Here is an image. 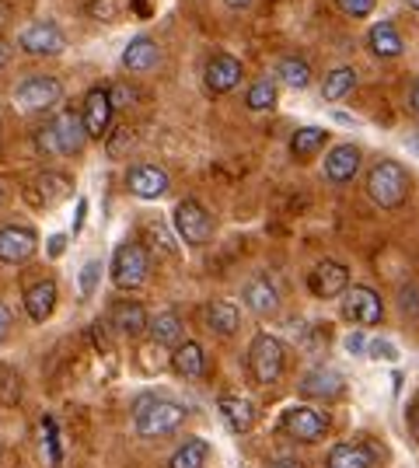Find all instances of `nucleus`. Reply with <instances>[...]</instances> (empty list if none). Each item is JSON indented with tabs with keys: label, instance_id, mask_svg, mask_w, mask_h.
I'll return each instance as SVG.
<instances>
[{
	"label": "nucleus",
	"instance_id": "7",
	"mask_svg": "<svg viewBox=\"0 0 419 468\" xmlns=\"http://www.w3.org/2000/svg\"><path fill=\"white\" fill-rule=\"evenodd\" d=\"M63 98V84L57 78H46V74H36V78H25L15 88V101H18L25 112H39V109H53Z\"/></svg>",
	"mask_w": 419,
	"mask_h": 468
},
{
	"label": "nucleus",
	"instance_id": "14",
	"mask_svg": "<svg viewBox=\"0 0 419 468\" xmlns=\"http://www.w3.org/2000/svg\"><path fill=\"white\" fill-rule=\"evenodd\" d=\"M53 133H57V147H60L63 157L80 154L84 144L91 140L88 126H84V116H78V112H60L53 119Z\"/></svg>",
	"mask_w": 419,
	"mask_h": 468
},
{
	"label": "nucleus",
	"instance_id": "27",
	"mask_svg": "<svg viewBox=\"0 0 419 468\" xmlns=\"http://www.w3.org/2000/svg\"><path fill=\"white\" fill-rule=\"evenodd\" d=\"M325 130L321 126H300L298 133L290 137V154L298 157V161H308V157H315L325 147Z\"/></svg>",
	"mask_w": 419,
	"mask_h": 468
},
{
	"label": "nucleus",
	"instance_id": "19",
	"mask_svg": "<svg viewBox=\"0 0 419 468\" xmlns=\"http://www.w3.org/2000/svg\"><path fill=\"white\" fill-rule=\"evenodd\" d=\"M57 308V283L53 280H39L25 291V312L32 322H46Z\"/></svg>",
	"mask_w": 419,
	"mask_h": 468
},
{
	"label": "nucleus",
	"instance_id": "34",
	"mask_svg": "<svg viewBox=\"0 0 419 468\" xmlns=\"http://www.w3.org/2000/svg\"><path fill=\"white\" fill-rule=\"evenodd\" d=\"M21 399V378L15 367L0 364V406H15Z\"/></svg>",
	"mask_w": 419,
	"mask_h": 468
},
{
	"label": "nucleus",
	"instance_id": "9",
	"mask_svg": "<svg viewBox=\"0 0 419 468\" xmlns=\"http://www.w3.org/2000/svg\"><path fill=\"white\" fill-rule=\"evenodd\" d=\"M36 252H39V234L32 231V228H18V224L0 228V262L21 266Z\"/></svg>",
	"mask_w": 419,
	"mask_h": 468
},
{
	"label": "nucleus",
	"instance_id": "48",
	"mask_svg": "<svg viewBox=\"0 0 419 468\" xmlns=\"http://www.w3.org/2000/svg\"><path fill=\"white\" fill-rule=\"evenodd\" d=\"M224 4H227V7H235V11H245L252 0H224Z\"/></svg>",
	"mask_w": 419,
	"mask_h": 468
},
{
	"label": "nucleus",
	"instance_id": "42",
	"mask_svg": "<svg viewBox=\"0 0 419 468\" xmlns=\"http://www.w3.org/2000/svg\"><path fill=\"white\" fill-rule=\"evenodd\" d=\"M405 420H409V430H413V437L419 441V402H413V406H409V416H405Z\"/></svg>",
	"mask_w": 419,
	"mask_h": 468
},
{
	"label": "nucleus",
	"instance_id": "6",
	"mask_svg": "<svg viewBox=\"0 0 419 468\" xmlns=\"http://www.w3.org/2000/svg\"><path fill=\"white\" fill-rule=\"evenodd\" d=\"M175 231L185 245H206L214 238V217L196 199H182L175 207Z\"/></svg>",
	"mask_w": 419,
	"mask_h": 468
},
{
	"label": "nucleus",
	"instance_id": "50",
	"mask_svg": "<svg viewBox=\"0 0 419 468\" xmlns=\"http://www.w3.org/2000/svg\"><path fill=\"white\" fill-rule=\"evenodd\" d=\"M409 7H413V11H419V0H409Z\"/></svg>",
	"mask_w": 419,
	"mask_h": 468
},
{
	"label": "nucleus",
	"instance_id": "35",
	"mask_svg": "<svg viewBox=\"0 0 419 468\" xmlns=\"http://www.w3.org/2000/svg\"><path fill=\"white\" fill-rule=\"evenodd\" d=\"M336 4H340L342 15H350V18H367L378 0H336Z\"/></svg>",
	"mask_w": 419,
	"mask_h": 468
},
{
	"label": "nucleus",
	"instance_id": "13",
	"mask_svg": "<svg viewBox=\"0 0 419 468\" xmlns=\"http://www.w3.org/2000/svg\"><path fill=\"white\" fill-rule=\"evenodd\" d=\"M126 186H130V193L140 196V199H161V196L168 193L172 178H168V172L158 168V165H133L130 176H126Z\"/></svg>",
	"mask_w": 419,
	"mask_h": 468
},
{
	"label": "nucleus",
	"instance_id": "38",
	"mask_svg": "<svg viewBox=\"0 0 419 468\" xmlns=\"http://www.w3.org/2000/svg\"><path fill=\"white\" fill-rule=\"evenodd\" d=\"M126 147H133V133L130 130H116L112 137H109V154L112 157H122Z\"/></svg>",
	"mask_w": 419,
	"mask_h": 468
},
{
	"label": "nucleus",
	"instance_id": "49",
	"mask_svg": "<svg viewBox=\"0 0 419 468\" xmlns=\"http://www.w3.org/2000/svg\"><path fill=\"white\" fill-rule=\"evenodd\" d=\"M413 109H416V116H419V80H416V88H413Z\"/></svg>",
	"mask_w": 419,
	"mask_h": 468
},
{
	"label": "nucleus",
	"instance_id": "16",
	"mask_svg": "<svg viewBox=\"0 0 419 468\" xmlns=\"http://www.w3.org/2000/svg\"><path fill=\"white\" fill-rule=\"evenodd\" d=\"M241 301H245V308L252 314L269 318V314H277V308H279V291L273 287L269 276H252V280L245 283V291H241Z\"/></svg>",
	"mask_w": 419,
	"mask_h": 468
},
{
	"label": "nucleus",
	"instance_id": "11",
	"mask_svg": "<svg viewBox=\"0 0 419 468\" xmlns=\"http://www.w3.org/2000/svg\"><path fill=\"white\" fill-rule=\"evenodd\" d=\"M308 287H311L315 297H325V301H329V297H340V293L350 291V270H346L342 262L325 259V262H319V266L311 270Z\"/></svg>",
	"mask_w": 419,
	"mask_h": 468
},
{
	"label": "nucleus",
	"instance_id": "20",
	"mask_svg": "<svg viewBox=\"0 0 419 468\" xmlns=\"http://www.w3.org/2000/svg\"><path fill=\"white\" fill-rule=\"evenodd\" d=\"M220 416H224V423L231 433H248L252 423H256V410H252V402L248 399H238V395H224L217 402Z\"/></svg>",
	"mask_w": 419,
	"mask_h": 468
},
{
	"label": "nucleus",
	"instance_id": "10",
	"mask_svg": "<svg viewBox=\"0 0 419 468\" xmlns=\"http://www.w3.org/2000/svg\"><path fill=\"white\" fill-rule=\"evenodd\" d=\"M342 314L353 322V325H378L384 304L371 287H350L342 297Z\"/></svg>",
	"mask_w": 419,
	"mask_h": 468
},
{
	"label": "nucleus",
	"instance_id": "24",
	"mask_svg": "<svg viewBox=\"0 0 419 468\" xmlns=\"http://www.w3.org/2000/svg\"><path fill=\"white\" fill-rule=\"evenodd\" d=\"M367 46H371V53H374V57H384V59L402 57V36L395 32V25H392V21L374 25V28H371V36H367Z\"/></svg>",
	"mask_w": 419,
	"mask_h": 468
},
{
	"label": "nucleus",
	"instance_id": "21",
	"mask_svg": "<svg viewBox=\"0 0 419 468\" xmlns=\"http://www.w3.org/2000/svg\"><path fill=\"white\" fill-rule=\"evenodd\" d=\"M161 59V49L154 39H133L126 46V53H122V67L130 70V74H147V70H154Z\"/></svg>",
	"mask_w": 419,
	"mask_h": 468
},
{
	"label": "nucleus",
	"instance_id": "5",
	"mask_svg": "<svg viewBox=\"0 0 419 468\" xmlns=\"http://www.w3.org/2000/svg\"><path fill=\"white\" fill-rule=\"evenodd\" d=\"M279 427H283L287 437H294V441L315 444V441H321V437L329 433V416L319 410H311V406H290V410L283 412Z\"/></svg>",
	"mask_w": 419,
	"mask_h": 468
},
{
	"label": "nucleus",
	"instance_id": "36",
	"mask_svg": "<svg viewBox=\"0 0 419 468\" xmlns=\"http://www.w3.org/2000/svg\"><path fill=\"white\" fill-rule=\"evenodd\" d=\"M36 147H39V154H60V147H57V133H53V122L49 126H42L39 133H36Z\"/></svg>",
	"mask_w": 419,
	"mask_h": 468
},
{
	"label": "nucleus",
	"instance_id": "4",
	"mask_svg": "<svg viewBox=\"0 0 419 468\" xmlns=\"http://www.w3.org/2000/svg\"><path fill=\"white\" fill-rule=\"evenodd\" d=\"M151 273V259H147V249L137 245V241H122L116 255H112V280L120 291H137L140 283Z\"/></svg>",
	"mask_w": 419,
	"mask_h": 468
},
{
	"label": "nucleus",
	"instance_id": "22",
	"mask_svg": "<svg viewBox=\"0 0 419 468\" xmlns=\"http://www.w3.org/2000/svg\"><path fill=\"white\" fill-rule=\"evenodd\" d=\"M112 325H116L120 335H130V339H133V335L151 329V318H147L143 304H137V301H120V304L112 308Z\"/></svg>",
	"mask_w": 419,
	"mask_h": 468
},
{
	"label": "nucleus",
	"instance_id": "1",
	"mask_svg": "<svg viewBox=\"0 0 419 468\" xmlns=\"http://www.w3.org/2000/svg\"><path fill=\"white\" fill-rule=\"evenodd\" d=\"M185 423V406L172 402V399H140L133 410V427L140 437H168Z\"/></svg>",
	"mask_w": 419,
	"mask_h": 468
},
{
	"label": "nucleus",
	"instance_id": "40",
	"mask_svg": "<svg viewBox=\"0 0 419 468\" xmlns=\"http://www.w3.org/2000/svg\"><path fill=\"white\" fill-rule=\"evenodd\" d=\"M88 11H91V18H112L116 7H112V0H95Z\"/></svg>",
	"mask_w": 419,
	"mask_h": 468
},
{
	"label": "nucleus",
	"instance_id": "23",
	"mask_svg": "<svg viewBox=\"0 0 419 468\" xmlns=\"http://www.w3.org/2000/svg\"><path fill=\"white\" fill-rule=\"evenodd\" d=\"M172 371L179 378H200L206 371V353H203L200 343H193V339L179 343L175 353H172Z\"/></svg>",
	"mask_w": 419,
	"mask_h": 468
},
{
	"label": "nucleus",
	"instance_id": "31",
	"mask_svg": "<svg viewBox=\"0 0 419 468\" xmlns=\"http://www.w3.org/2000/svg\"><path fill=\"white\" fill-rule=\"evenodd\" d=\"M206 458H210V444H206L203 437H193V441H185V444L172 454L168 468H203Z\"/></svg>",
	"mask_w": 419,
	"mask_h": 468
},
{
	"label": "nucleus",
	"instance_id": "44",
	"mask_svg": "<svg viewBox=\"0 0 419 468\" xmlns=\"http://www.w3.org/2000/svg\"><path fill=\"white\" fill-rule=\"evenodd\" d=\"M363 346H367V343H363V335H360V332H353V335L346 339V350L350 353H363Z\"/></svg>",
	"mask_w": 419,
	"mask_h": 468
},
{
	"label": "nucleus",
	"instance_id": "52",
	"mask_svg": "<svg viewBox=\"0 0 419 468\" xmlns=\"http://www.w3.org/2000/svg\"><path fill=\"white\" fill-rule=\"evenodd\" d=\"M0 199H4V189H0Z\"/></svg>",
	"mask_w": 419,
	"mask_h": 468
},
{
	"label": "nucleus",
	"instance_id": "3",
	"mask_svg": "<svg viewBox=\"0 0 419 468\" xmlns=\"http://www.w3.org/2000/svg\"><path fill=\"white\" fill-rule=\"evenodd\" d=\"M283 360H287V353H283V343H279L277 335L259 332V335L252 339V346H248V371H252V378H256L259 385L279 381Z\"/></svg>",
	"mask_w": 419,
	"mask_h": 468
},
{
	"label": "nucleus",
	"instance_id": "47",
	"mask_svg": "<svg viewBox=\"0 0 419 468\" xmlns=\"http://www.w3.org/2000/svg\"><path fill=\"white\" fill-rule=\"evenodd\" d=\"M273 468H304V465H300L298 458H279V462Z\"/></svg>",
	"mask_w": 419,
	"mask_h": 468
},
{
	"label": "nucleus",
	"instance_id": "12",
	"mask_svg": "<svg viewBox=\"0 0 419 468\" xmlns=\"http://www.w3.org/2000/svg\"><path fill=\"white\" fill-rule=\"evenodd\" d=\"M112 112H116L112 95H109L105 88H91L88 98H84V109H80L88 133H91V137H105V133H109V126H112Z\"/></svg>",
	"mask_w": 419,
	"mask_h": 468
},
{
	"label": "nucleus",
	"instance_id": "8",
	"mask_svg": "<svg viewBox=\"0 0 419 468\" xmlns=\"http://www.w3.org/2000/svg\"><path fill=\"white\" fill-rule=\"evenodd\" d=\"M18 46L25 53H32V57H57V53L67 49V39H63V32L57 25H49V21H32V25L21 28Z\"/></svg>",
	"mask_w": 419,
	"mask_h": 468
},
{
	"label": "nucleus",
	"instance_id": "17",
	"mask_svg": "<svg viewBox=\"0 0 419 468\" xmlns=\"http://www.w3.org/2000/svg\"><path fill=\"white\" fill-rule=\"evenodd\" d=\"M357 172H360V147L340 144V147L329 151V157H325V178H329V182H336V186L353 182Z\"/></svg>",
	"mask_w": 419,
	"mask_h": 468
},
{
	"label": "nucleus",
	"instance_id": "39",
	"mask_svg": "<svg viewBox=\"0 0 419 468\" xmlns=\"http://www.w3.org/2000/svg\"><path fill=\"white\" fill-rule=\"evenodd\" d=\"M109 95H112V105H116V109H130V105L137 101V91H133L130 84H116Z\"/></svg>",
	"mask_w": 419,
	"mask_h": 468
},
{
	"label": "nucleus",
	"instance_id": "25",
	"mask_svg": "<svg viewBox=\"0 0 419 468\" xmlns=\"http://www.w3.org/2000/svg\"><path fill=\"white\" fill-rule=\"evenodd\" d=\"M70 193H74V186H70V178L60 176V172H46V176L36 178V203H39V207H53V203L67 199Z\"/></svg>",
	"mask_w": 419,
	"mask_h": 468
},
{
	"label": "nucleus",
	"instance_id": "45",
	"mask_svg": "<svg viewBox=\"0 0 419 468\" xmlns=\"http://www.w3.org/2000/svg\"><path fill=\"white\" fill-rule=\"evenodd\" d=\"M11 57H15V53H11V42L0 39V70H4L7 63H11Z\"/></svg>",
	"mask_w": 419,
	"mask_h": 468
},
{
	"label": "nucleus",
	"instance_id": "26",
	"mask_svg": "<svg viewBox=\"0 0 419 468\" xmlns=\"http://www.w3.org/2000/svg\"><path fill=\"white\" fill-rule=\"evenodd\" d=\"M329 468H371L374 465V454L367 444H336L329 451Z\"/></svg>",
	"mask_w": 419,
	"mask_h": 468
},
{
	"label": "nucleus",
	"instance_id": "15",
	"mask_svg": "<svg viewBox=\"0 0 419 468\" xmlns=\"http://www.w3.org/2000/svg\"><path fill=\"white\" fill-rule=\"evenodd\" d=\"M203 80H206V88H210L214 95L235 91V88L241 84V59L231 57V53H220V57H214L210 63H206Z\"/></svg>",
	"mask_w": 419,
	"mask_h": 468
},
{
	"label": "nucleus",
	"instance_id": "32",
	"mask_svg": "<svg viewBox=\"0 0 419 468\" xmlns=\"http://www.w3.org/2000/svg\"><path fill=\"white\" fill-rule=\"evenodd\" d=\"M151 335L158 346H179L182 343V318L175 312H161L151 322Z\"/></svg>",
	"mask_w": 419,
	"mask_h": 468
},
{
	"label": "nucleus",
	"instance_id": "41",
	"mask_svg": "<svg viewBox=\"0 0 419 468\" xmlns=\"http://www.w3.org/2000/svg\"><path fill=\"white\" fill-rule=\"evenodd\" d=\"M371 356H378V360L381 356H384V360H395V346H392V343H381L378 339V343H371Z\"/></svg>",
	"mask_w": 419,
	"mask_h": 468
},
{
	"label": "nucleus",
	"instance_id": "29",
	"mask_svg": "<svg viewBox=\"0 0 419 468\" xmlns=\"http://www.w3.org/2000/svg\"><path fill=\"white\" fill-rule=\"evenodd\" d=\"M277 78L283 80L287 88L304 91V88L311 84V67H308V59H300V57H283L277 67Z\"/></svg>",
	"mask_w": 419,
	"mask_h": 468
},
{
	"label": "nucleus",
	"instance_id": "46",
	"mask_svg": "<svg viewBox=\"0 0 419 468\" xmlns=\"http://www.w3.org/2000/svg\"><path fill=\"white\" fill-rule=\"evenodd\" d=\"M63 245H67V238L63 234H57V238H49V255H60Z\"/></svg>",
	"mask_w": 419,
	"mask_h": 468
},
{
	"label": "nucleus",
	"instance_id": "51",
	"mask_svg": "<svg viewBox=\"0 0 419 468\" xmlns=\"http://www.w3.org/2000/svg\"><path fill=\"white\" fill-rule=\"evenodd\" d=\"M0 458H4V444H0Z\"/></svg>",
	"mask_w": 419,
	"mask_h": 468
},
{
	"label": "nucleus",
	"instance_id": "43",
	"mask_svg": "<svg viewBox=\"0 0 419 468\" xmlns=\"http://www.w3.org/2000/svg\"><path fill=\"white\" fill-rule=\"evenodd\" d=\"M7 332H11V312L0 304V343L7 339Z\"/></svg>",
	"mask_w": 419,
	"mask_h": 468
},
{
	"label": "nucleus",
	"instance_id": "30",
	"mask_svg": "<svg viewBox=\"0 0 419 468\" xmlns=\"http://www.w3.org/2000/svg\"><path fill=\"white\" fill-rule=\"evenodd\" d=\"M353 88H357V70H353V67H336V70L325 78V84H321V98H325V101H340V98H346Z\"/></svg>",
	"mask_w": 419,
	"mask_h": 468
},
{
	"label": "nucleus",
	"instance_id": "28",
	"mask_svg": "<svg viewBox=\"0 0 419 468\" xmlns=\"http://www.w3.org/2000/svg\"><path fill=\"white\" fill-rule=\"evenodd\" d=\"M238 322H241V314L231 301H214V304L206 308V325L217 332V335H235V332H238Z\"/></svg>",
	"mask_w": 419,
	"mask_h": 468
},
{
	"label": "nucleus",
	"instance_id": "37",
	"mask_svg": "<svg viewBox=\"0 0 419 468\" xmlns=\"http://www.w3.org/2000/svg\"><path fill=\"white\" fill-rule=\"evenodd\" d=\"M99 273H101V266H99V262H88V266L80 270V293H84V297H91V293H95V283H99Z\"/></svg>",
	"mask_w": 419,
	"mask_h": 468
},
{
	"label": "nucleus",
	"instance_id": "18",
	"mask_svg": "<svg viewBox=\"0 0 419 468\" xmlns=\"http://www.w3.org/2000/svg\"><path fill=\"white\" fill-rule=\"evenodd\" d=\"M342 374L336 367H315V371H308L300 378V395H308V399H336L342 391Z\"/></svg>",
	"mask_w": 419,
	"mask_h": 468
},
{
	"label": "nucleus",
	"instance_id": "33",
	"mask_svg": "<svg viewBox=\"0 0 419 468\" xmlns=\"http://www.w3.org/2000/svg\"><path fill=\"white\" fill-rule=\"evenodd\" d=\"M248 109L252 112H266V109H273L277 105V80H269V78H262L256 80L252 88H248Z\"/></svg>",
	"mask_w": 419,
	"mask_h": 468
},
{
	"label": "nucleus",
	"instance_id": "2",
	"mask_svg": "<svg viewBox=\"0 0 419 468\" xmlns=\"http://www.w3.org/2000/svg\"><path fill=\"white\" fill-rule=\"evenodd\" d=\"M409 186H413V178H409V172L402 168L399 161H378L371 168V176H367V196L378 203L381 210L402 207L405 196H409Z\"/></svg>",
	"mask_w": 419,
	"mask_h": 468
}]
</instances>
